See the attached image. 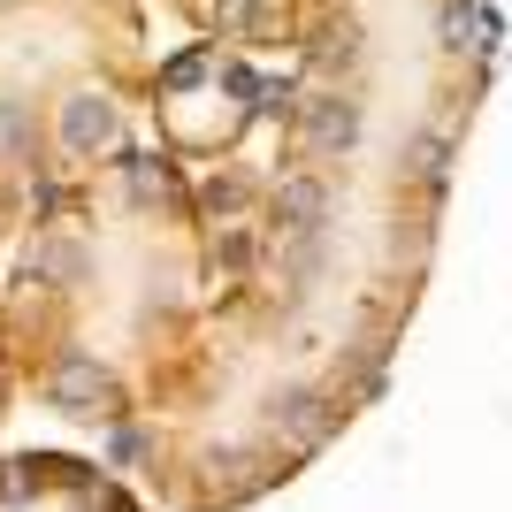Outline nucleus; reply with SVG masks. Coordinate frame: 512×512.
Instances as JSON below:
<instances>
[{"label": "nucleus", "mask_w": 512, "mask_h": 512, "mask_svg": "<svg viewBox=\"0 0 512 512\" xmlns=\"http://www.w3.org/2000/svg\"><path fill=\"white\" fill-rule=\"evenodd\" d=\"M153 146L192 176L222 291L107 451L153 512H237L375 398L482 92L474 0H169Z\"/></svg>", "instance_id": "nucleus-1"}, {"label": "nucleus", "mask_w": 512, "mask_h": 512, "mask_svg": "<svg viewBox=\"0 0 512 512\" xmlns=\"http://www.w3.org/2000/svg\"><path fill=\"white\" fill-rule=\"evenodd\" d=\"M214 291L222 260L192 176L138 138L62 184L8 245L0 329L16 398L107 444L192 352Z\"/></svg>", "instance_id": "nucleus-2"}, {"label": "nucleus", "mask_w": 512, "mask_h": 512, "mask_svg": "<svg viewBox=\"0 0 512 512\" xmlns=\"http://www.w3.org/2000/svg\"><path fill=\"white\" fill-rule=\"evenodd\" d=\"M146 0H0V253L46 199L138 146Z\"/></svg>", "instance_id": "nucleus-3"}, {"label": "nucleus", "mask_w": 512, "mask_h": 512, "mask_svg": "<svg viewBox=\"0 0 512 512\" xmlns=\"http://www.w3.org/2000/svg\"><path fill=\"white\" fill-rule=\"evenodd\" d=\"M0 512H153L146 490L92 451H0Z\"/></svg>", "instance_id": "nucleus-4"}, {"label": "nucleus", "mask_w": 512, "mask_h": 512, "mask_svg": "<svg viewBox=\"0 0 512 512\" xmlns=\"http://www.w3.org/2000/svg\"><path fill=\"white\" fill-rule=\"evenodd\" d=\"M16 406V360H8V329H0V421Z\"/></svg>", "instance_id": "nucleus-5"}]
</instances>
